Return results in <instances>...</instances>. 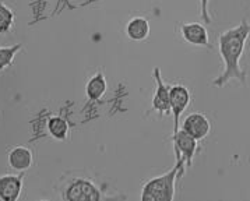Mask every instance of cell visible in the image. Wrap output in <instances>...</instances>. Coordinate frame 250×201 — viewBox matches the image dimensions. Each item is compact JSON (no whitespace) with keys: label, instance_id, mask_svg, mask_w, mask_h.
Returning <instances> with one entry per match:
<instances>
[{"label":"cell","instance_id":"1","mask_svg":"<svg viewBox=\"0 0 250 201\" xmlns=\"http://www.w3.org/2000/svg\"><path fill=\"white\" fill-rule=\"evenodd\" d=\"M250 35V22L246 20L240 21L239 25L222 32L218 40L220 55L224 60V73L218 79L214 80L215 87H222L230 80L246 81V73L240 69V58L245 52V45Z\"/></svg>","mask_w":250,"mask_h":201},{"label":"cell","instance_id":"2","mask_svg":"<svg viewBox=\"0 0 250 201\" xmlns=\"http://www.w3.org/2000/svg\"><path fill=\"white\" fill-rule=\"evenodd\" d=\"M183 160H178L176 165L165 175L148 181L141 191L143 201H172L175 197V181L183 175Z\"/></svg>","mask_w":250,"mask_h":201},{"label":"cell","instance_id":"3","mask_svg":"<svg viewBox=\"0 0 250 201\" xmlns=\"http://www.w3.org/2000/svg\"><path fill=\"white\" fill-rule=\"evenodd\" d=\"M190 103V92L185 85H173L169 88L170 113L173 116V133L179 130L180 116Z\"/></svg>","mask_w":250,"mask_h":201},{"label":"cell","instance_id":"4","mask_svg":"<svg viewBox=\"0 0 250 201\" xmlns=\"http://www.w3.org/2000/svg\"><path fill=\"white\" fill-rule=\"evenodd\" d=\"M173 145H175V152L176 158L183 160L186 166L190 168L193 157L197 150V140L193 139L190 134H188L185 130H178L173 133Z\"/></svg>","mask_w":250,"mask_h":201},{"label":"cell","instance_id":"5","mask_svg":"<svg viewBox=\"0 0 250 201\" xmlns=\"http://www.w3.org/2000/svg\"><path fill=\"white\" fill-rule=\"evenodd\" d=\"M66 200L95 201L102 199L101 191L85 179H76L66 190Z\"/></svg>","mask_w":250,"mask_h":201},{"label":"cell","instance_id":"6","mask_svg":"<svg viewBox=\"0 0 250 201\" xmlns=\"http://www.w3.org/2000/svg\"><path fill=\"white\" fill-rule=\"evenodd\" d=\"M154 80H155V92L152 97V109L160 112L161 115H169V88L161 77L160 67L154 69Z\"/></svg>","mask_w":250,"mask_h":201},{"label":"cell","instance_id":"7","mask_svg":"<svg viewBox=\"0 0 250 201\" xmlns=\"http://www.w3.org/2000/svg\"><path fill=\"white\" fill-rule=\"evenodd\" d=\"M210 121L203 113H191L182 123V130L190 134L191 137L197 141L207 137L210 133Z\"/></svg>","mask_w":250,"mask_h":201},{"label":"cell","instance_id":"8","mask_svg":"<svg viewBox=\"0 0 250 201\" xmlns=\"http://www.w3.org/2000/svg\"><path fill=\"white\" fill-rule=\"evenodd\" d=\"M22 189V176L21 175H4L0 176V200H19Z\"/></svg>","mask_w":250,"mask_h":201},{"label":"cell","instance_id":"9","mask_svg":"<svg viewBox=\"0 0 250 201\" xmlns=\"http://www.w3.org/2000/svg\"><path fill=\"white\" fill-rule=\"evenodd\" d=\"M182 37L186 42L196 46H207L208 45V32L204 28V25L197 22H183L180 25Z\"/></svg>","mask_w":250,"mask_h":201},{"label":"cell","instance_id":"10","mask_svg":"<svg viewBox=\"0 0 250 201\" xmlns=\"http://www.w3.org/2000/svg\"><path fill=\"white\" fill-rule=\"evenodd\" d=\"M9 165L17 171H27L32 165V152L27 147H16L9 152Z\"/></svg>","mask_w":250,"mask_h":201},{"label":"cell","instance_id":"11","mask_svg":"<svg viewBox=\"0 0 250 201\" xmlns=\"http://www.w3.org/2000/svg\"><path fill=\"white\" fill-rule=\"evenodd\" d=\"M126 34L133 40H146L148 37V34H150V24L143 17H134L127 22Z\"/></svg>","mask_w":250,"mask_h":201},{"label":"cell","instance_id":"12","mask_svg":"<svg viewBox=\"0 0 250 201\" xmlns=\"http://www.w3.org/2000/svg\"><path fill=\"white\" fill-rule=\"evenodd\" d=\"M105 91H106V81H105L104 74L98 71L87 84V88H85L87 97L91 100H100L101 97L105 94Z\"/></svg>","mask_w":250,"mask_h":201},{"label":"cell","instance_id":"13","mask_svg":"<svg viewBox=\"0 0 250 201\" xmlns=\"http://www.w3.org/2000/svg\"><path fill=\"white\" fill-rule=\"evenodd\" d=\"M48 131L56 140H66L69 136V124L59 116H52L48 121Z\"/></svg>","mask_w":250,"mask_h":201},{"label":"cell","instance_id":"14","mask_svg":"<svg viewBox=\"0 0 250 201\" xmlns=\"http://www.w3.org/2000/svg\"><path fill=\"white\" fill-rule=\"evenodd\" d=\"M22 49V45L17 43L14 46H4L0 48V71L7 69L11 66V63L14 60V58L17 56V53Z\"/></svg>","mask_w":250,"mask_h":201},{"label":"cell","instance_id":"15","mask_svg":"<svg viewBox=\"0 0 250 201\" xmlns=\"http://www.w3.org/2000/svg\"><path fill=\"white\" fill-rule=\"evenodd\" d=\"M14 17V11L7 7L3 1H0V35H4L10 31Z\"/></svg>","mask_w":250,"mask_h":201},{"label":"cell","instance_id":"16","mask_svg":"<svg viewBox=\"0 0 250 201\" xmlns=\"http://www.w3.org/2000/svg\"><path fill=\"white\" fill-rule=\"evenodd\" d=\"M208 1L210 0H200V11H201V19L206 24H210L211 17L208 14Z\"/></svg>","mask_w":250,"mask_h":201}]
</instances>
